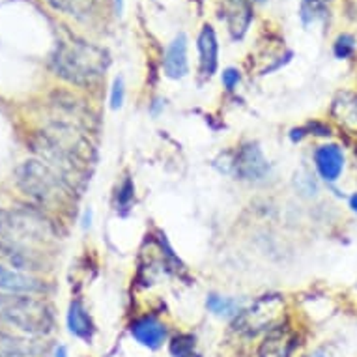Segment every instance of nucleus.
I'll return each instance as SVG.
<instances>
[{
    "label": "nucleus",
    "instance_id": "nucleus-1",
    "mask_svg": "<svg viewBox=\"0 0 357 357\" xmlns=\"http://www.w3.org/2000/svg\"><path fill=\"white\" fill-rule=\"evenodd\" d=\"M0 241L30 255H43L54 245L56 230L41 211L30 208L0 210Z\"/></svg>",
    "mask_w": 357,
    "mask_h": 357
},
{
    "label": "nucleus",
    "instance_id": "nucleus-2",
    "mask_svg": "<svg viewBox=\"0 0 357 357\" xmlns=\"http://www.w3.org/2000/svg\"><path fill=\"white\" fill-rule=\"evenodd\" d=\"M109 59L101 49L84 41H64L53 56V70L64 81L88 86L103 75Z\"/></svg>",
    "mask_w": 357,
    "mask_h": 357
},
{
    "label": "nucleus",
    "instance_id": "nucleus-3",
    "mask_svg": "<svg viewBox=\"0 0 357 357\" xmlns=\"http://www.w3.org/2000/svg\"><path fill=\"white\" fill-rule=\"evenodd\" d=\"M15 176H17L15 180H17L19 189L40 206L59 208L70 200V182L53 167H49L40 159L24 161L17 169Z\"/></svg>",
    "mask_w": 357,
    "mask_h": 357
},
{
    "label": "nucleus",
    "instance_id": "nucleus-4",
    "mask_svg": "<svg viewBox=\"0 0 357 357\" xmlns=\"http://www.w3.org/2000/svg\"><path fill=\"white\" fill-rule=\"evenodd\" d=\"M0 320L30 335L53 331V310L29 294H0Z\"/></svg>",
    "mask_w": 357,
    "mask_h": 357
},
{
    "label": "nucleus",
    "instance_id": "nucleus-5",
    "mask_svg": "<svg viewBox=\"0 0 357 357\" xmlns=\"http://www.w3.org/2000/svg\"><path fill=\"white\" fill-rule=\"evenodd\" d=\"M284 317V301L281 296H264L249 309L241 310L236 318L234 328L240 333L257 335L260 331H271L281 326Z\"/></svg>",
    "mask_w": 357,
    "mask_h": 357
},
{
    "label": "nucleus",
    "instance_id": "nucleus-6",
    "mask_svg": "<svg viewBox=\"0 0 357 357\" xmlns=\"http://www.w3.org/2000/svg\"><path fill=\"white\" fill-rule=\"evenodd\" d=\"M234 172L240 176L241 180H262L264 176L268 174L270 165L264 158L262 150L257 144H245L240 148V152L236 153L234 163Z\"/></svg>",
    "mask_w": 357,
    "mask_h": 357
},
{
    "label": "nucleus",
    "instance_id": "nucleus-7",
    "mask_svg": "<svg viewBox=\"0 0 357 357\" xmlns=\"http://www.w3.org/2000/svg\"><path fill=\"white\" fill-rule=\"evenodd\" d=\"M221 19H225L230 34L234 36L236 40L243 38L252 19L249 2L247 0H221Z\"/></svg>",
    "mask_w": 357,
    "mask_h": 357
},
{
    "label": "nucleus",
    "instance_id": "nucleus-8",
    "mask_svg": "<svg viewBox=\"0 0 357 357\" xmlns=\"http://www.w3.org/2000/svg\"><path fill=\"white\" fill-rule=\"evenodd\" d=\"M314 163L326 182H337L344 170V153L337 144H326L314 153Z\"/></svg>",
    "mask_w": 357,
    "mask_h": 357
},
{
    "label": "nucleus",
    "instance_id": "nucleus-9",
    "mask_svg": "<svg viewBox=\"0 0 357 357\" xmlns=\"http://www.w3.org/2000/svg\"><path fill=\"white\" fill-rule=\"evenodd\" d=\"M296 346L294 333L284 326H277L268 331L266 339L260 344L258 357H290Z\"/></svg>",
    "mask_w": 357,
    "mask_h": 357
},
{
    "label": "nucleus",
    "instance_id": "nucleus-10",
    "mask_svg": "<svg viewBox=\"0 0 357 357\" xmlns=\"http://www.w3.org/2000/svg\"><path fill=\"white\" fill-rule=\"evenodd\" d=\"M165 73L170 79H182L188 75V38L178 34L165 53Z\"/></svg>",
    "mask_w": 357,
    "mask_h": 357
},
{
    "label": "nucleus",
    "instance_id": "nucleus-11",
    "mask_svg": "<svg viewBox=\"0 0 357 357\" xmlns=\"http://www.w3.org/2000/svg\"><path fill=\"white\" fill-rule=\"evenodd\" d=\"M0 290H6L8 294H36L43 292L45 284L26 273L8 270L0 264Z\"/></svg>",
    "mask_w": 357,
    "mask_h": 357
},
{
    "label": "nucleus",
    "instance_id": "nucleus-12",
    "mask_svg": "<svg viewBox=\"0 0 357 357\" xmlns=\"http://www.w3.org/2000/svg\"><path fill=\"white\" fill-rule=\"evenodd\" d=\"M199 53H200V71L202 75L210 77L217 70V53H219V45H217L215 32L210 24H206L199 36Z\"/></svg>",
    "mask_w": 357,
    "mask_h": 357
},
{
    "label": "nucleus",
    "instance_id": "nucleus-13",
    "mask_svg": "<svg viewBox=\"0 0 357 357\" xmlns=\"http://www.w3.org/2000/svg\"><path fill=\"white\" fill-rule=\"evenodd\" d=\"M131 333L135 337L142 346H148V348H159L161 342L167 337V331H165V326L161 322H158L155 318H142V320H137L133 326H131Z\"/></svg>",
    "mask_w": 357,
    "mask_h": 357
},
{
    "label": "nucleus",
    "instance_id": "nucleus-14",
    "mask_svg": "<svg viewBox=\"0 0 357 357\" xmlns=\"http://www.w3.org/2000/svg\"><path fill=\"white\" fill-rule=\"evenodd\" d=\"M40 346L0 331V357H38Z\"/></svg>",
    "mask_w": 357,
    "mask_h": 357
},
{
    "label": "nucleus",
    "instance_id": "nucleus-15",
    "mask_svg": "<svg viewBox=\"0 0 357 357\" xmlns=\"http://www.w3.org/2000/svg\"><path fill=\"white\" fill-rule=\"evenodd\" d=\"M68 326H70V331L77 337H82V339H88L92 335V322H90V317L86 314V310L79 301H73L70 305V312H68Z\"/></svg>",
    "mask_w": 357,
    "mask_h": 357
},
{
    "label": "nucleus",
    "instance_id": "nucleus-16",
    "mask_svg": "<svg viewBox=\"0 0 357 357\" xmlns=\"http://www.w3.org/2000/svg\"><path fill=\"white\" fill-rule=\"evenodd\" d=\"M49 2L56 10H60V12L82 17V15H88V13L94 12L101 0H49Z\"/></svg>",
    "mask_w": 357,
    "mask_h": 357
},
{
    "label": "nucleus",
    "instance_id": "nucleus-17",
    "mask_svg": "<svg viewBox=\"0 0 357 357\" xmlns=\"http://www.w3.org/2000/svg\"><path fill=\"white\" fill-rule=\"evenodd\" d=\"M206 305L217 317H232V314H236L240 310V305L236 303L234 299L221 298V296H215V294H211Z\"/></svg>",
    "mask_w": 357,
    "mask_h": 357
},
{
    "label": "nucleus",
    "instance_id": "nucleus-18",
    "mask_svg": "<svg viewBox=\"0 0 357 357\" xmlns=\"http://www.w3.org/2000/svg\"><path fill=\"white\" fill-rule=\"evenodd\" d=\"M170 351L174 357H200L195 351V339L189 335H182V337H176L170 344Z\"/></svg>",
    "mask_w": 357,
    "mask_h": 357
},
{
    "label": "nucleus",
    "instance_id": "nucleus-19",
    "mask_svg": "<svg viewBox=\"0 0 357 357\" xmlns=\"http://www.w3.org/2000/svg\"><path fill=\"white\" fill-rule=\"evenodd\" d=\"M354 49H356V40H354L351 36H339V40L335 43V54H337L339 59H348V56L354 53Z\"/></svg>",
    "mask_w": 357,
    "mask_h": 357
},
{
    "label": "nucleus",
    "instance_id": "nucleus-20",
    "mask_svg": "<svg viewBox=\"0 0 357 357\" xmlns=\"http://www.w3.org/2000/svg\"><path fill=\"white\" fill-rule=\"evenodd\" d=\"M123 94H126V90H123V81L118 77L114 84H112V92H111V107L112 109H120L123 103Z\"/></svg>",
    "mask_w": 357,
    "mask_h": 357
},
{
    "label": "nucleus",
    "instance_id": "nucleus-21",
    "mask_svg": "<svg viewBox=\"0 0 357 357\" xmlns=\"http://www.w3.org/2000/svg\"><path fill=\"white\" fill-rule=\"evenodd\" d=\"M238 82H240V71L232 70V68L222 71V84H225L227 90H234Z\"/></svg>",
    "mask_w": 357,
    "mask_h": 357
},
{
    "label": "nucleus",
    "instance_id": "nucleus-22",
    "mask_svg": "<svg viewBox=\"0 0 357 357\" xmlns=\"http://www.w3.org/2000/svg\"><path fill=\"white\" fill-rule=\"evenodd\" d=\"M309 357H335V356L331 354V350H328V348H320V350H317L314 354H310Z\"/></svg>",
    "mask_w": 357,
    "mask_h": 357
},
{
    "label": "nucleus",
    "instance_id": "nucleus-23",
    "mask_svg": "<svg viewBox=\"0 0 357 357\" xmlns=\"http://www.w3.org/2000/svg\"><path fill=\"white\" fill-rule=\"evenodd\" d=\"M350 206H351V210H354V211H357V193L354 195V197H351V200H350Z\"/></svg>",
    "mask_w": 357,
    "mask_h": 357
},
{
    "label": "nucleus",
    "instance_id": "nucleus-24",
    "mask_svg": "<svg viewBox=\"0 0 357 357\" xmlns=\"http://www.w3.org/2000/svg\"><path fill=\"white\" fill-rule=\"evenodd\" d=\"M114 2H116V10H118V13H120L123 8V0H114Z\"/></svg>",
    "mask_w": 357,
    "mask_h": 357
},
{
    "label": "nucleus",
    "instance_id": "nucleus-25",
    "mask_svg": "<svg viewBox=\"0 0 357 357\" xmlns=\"http://www.w3.org/2000/svg\"><path fill=\"white\" fill-rule=\"evenodd\" d=\"M56 357H66V348H59V351H56Z\"/></svg>",
    "mask_w": 357,
    "mask_h": 357
},
{
    "label": "nucleus",
    "instance_id": "nucleus-26",
    "mask_svg": "<svg viewBox=\"0 0 357 357\" xmlns=\"http://www.w3.org/2000/svg\"><path fill=\"white\" fill-rule=\"evenodd\" d=\"M255 2H266V0H255Z\"/></svg>",
    "mask_w": 357,
    "mask_h": 357
}]
</instances>
